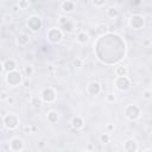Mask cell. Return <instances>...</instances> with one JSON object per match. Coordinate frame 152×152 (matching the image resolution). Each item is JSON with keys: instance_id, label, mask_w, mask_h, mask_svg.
<instances>
[{"instance_id": "30bf717a", "label": "cell", "mask_w": 152, "mask_h": 152, "mask_svg": "<svg viewBox=\"0 0 152 152\" xmlns=\"http://www.w3.org/2000/svg\"><path fill=\"white\" fill-rule=\"evenodd\" d=\"M10 148L12 151H21L24 148V141L20 138H12L10 140Z\"/></svg>"}, {"instance_id": "4dcf8cb0", "label": "cell", "mask_w": 152, "mask_h": 152, "mask_svg": "<svg viewBox=\"0 0 152 152\" xmlns=\"http://www.w3.org/2000/svg\"><path fill=\"white\" fill-rule=\"evenodd\" d=\"M144 97H145V99H147V100H148V99H150V97H151V91H150V90H146V91H145V93H144Z\"/></svg>"}, {"instance_id": "603a6c76", "label": "cell", "mask_w": 152, "mask_h": 152, "mask_svg": "<svg viewBox=\"0 0 152 152\" xmlns=\"http://www.w3.org/2000/svg\"><path fill=\"white\" fill-rule=\"evenodd\" d=\"M42 99H38V97H32V100H31V104L33 106V107H40L42 106Z\"/></svg>"}, {"instance_id": "ffe728a7", "label": "cell", "mask_w": 152, "mask_h": 152, "mask_svg": "<svg viewBox=\"0 0 152 152\" xmlns=\"http://www.w3.org/2000/svg\"><path fill=\"white\" fill-rule=\"evenodd\" d=\"M107 15L109 18H116L119 15V10L116 7H109L107 10Z\"/></svg>"}, {"instance_id": "52a82bcc", "label": "cell", "mask_w": 152, "mask_h": 152, "mask_svg": "<svg viewBox=\"0 0 152 152\" xmlns=\"http://www.w3.org/2000/svg\"><path fill=\"white\" fill-rule=\"evenodd\" d=\"M56 100V91L53 90V88L48 87L44 88L42 90V101L46 102V103H52Z\"/></svg>"}, {"instance_id": "83f0119b", "label": "cell", "mask_w": 152, "mask_h": 152, "mask_svg": "<svg viewBox=\"0 0 152 152\" xmlns=\"http://www.w3.org/2000/svg\"><path fill=\"white\" fill-rule=\"evenodd\" d=\"M25 72H26V75H31L32 74V66L31 65L25 66Z\"/></svg>"}, {"instance_id": "44dd1931", "label": "cell", "mask_w": 152, "mask_h": 152, "mask_svg": "<svg viewBox=\"0 0 152 152\" xmlns=\"http://www.w3.org/2000/svg\"><path fill=\"white\" fill-rule=\"evenodd\" d=\"M115 74H116V76H125V75H127V69H126L125 66L119 65V66L115 69Z\"/></svg>"}, {"instance_id": "9c48e42d", "label": "cell", "mask_w": 152, "mask_h": 152, "mask_svg": "<svg viewBox=\"0 0 152 152\" xmlns=\"http://www.w3.org/2000/svg\"><path fill=\"white\" fill-rule=\"evenodd\" d=\"M59 25L63 28L64 32H72L75 28V24L70 18L66 17H61L59 18Z\"/></svg>"}, {"instance_id": "3957f363", "label": "cell", "mask_w": 152, "mask_h": 152, "mask_svg": "<svg viewBox=\"0 0 152 152\" xmlns=\"http://www.w3.org/2000/svg\"><path fill=\"white\" fill-rule=\"evenodd\" d=\"M46 36H48L49 42H51L52 44H57V43H59L63 39V31L59 30V28L53 27V28H50L48 31Z\"/></svg>"}, {"instance_id": "cb8c5ba5", "label": "cell", "mask_w": 152, "mask_h": 152, "mask_svg": "<svg viewBox=\"0 0 152 152\" xmlns=\"http://www.w3.org/2000/svg\"><path fill=\"white\" fill-rule=\"evenodd\" d=\"M100 140H101V142H102V144H107V142H109V135H108L107 133H104V134H101V137H100Z\"/></svg>"}, {"instance_id": "d4e9b609", "label": "cell", "mask_w": 152, "mask_h": 152, "mask_svg": "<svg viewBox=\"0 0 152 152\" xmlns=\"http://www.w3.org/2000/svg\"><path fill=\"white\" fill-rule=\"evenodd\" d=\"M91 2H93L94 6H96V7H101V6L104 5L106 0H91Z\"/></svg>"}, {"instance_id": "7a4b0ae2", "label": "cell", "mask_w": 152, "mask_h": 152, "mask_svg": "<svg viewBox=\"0 0 152 152\" xmlns=\"http://www.w3.org/2000/svg\"><path fill=\"white\" fill-rule=\"evenodd\" d=\"M4 125H5V127L6 128H8V129H14V128H17L18 127V125H19V118L15 115V114H6L5 116H4Z\"/></svg>"}, {"instance_id": "7402d4cb", "label": "cell", "mask_w": 152, "mask_h": 152, "mask_svg": "<svg viewBox=\"0 0 152 152\" xmlns=\"http://www.w3.org/2000/svg\"><path fill=\"white\" fill-rule=\"evenodd\" d=\"M17 5L19 6V8H20V10H26V8L28 7L30 2H28V0H19Z\"/></svg>"}, {"instance_id": "d6a6232c", "label": "cell", "mask_w": 152, "mask_h": 152, "mask_svg": "<svg viewBox=\"0 0 152 152\" xmlns=\"http://www.w3.org/2000/svg\"><path fill=\"white\" fill-rule=\"evenodd\" d=\"M19 10H20V8H19V6H18V5H15V6L13 7V12H15V13H17Z\"/></svg>"}, {"instance_id": "4316f807", "label": "cell", "mask_w": 152, "mask_h": 152, "mask_svg": "<svg viewBox=\"0 0 152 152\" xmlns=\"http://www.w3.org/2000/svg\"><path fill=\"white\" fill-rule=\"evenodd\" d=\"M74 65H75V66H77V68L82 66V59H80V58H76V59L74 61Z\"/></svg>"}, {"instance_id": "5bb4252c", "label": "cell", "mask_w": 152, "mask_h": 152, "mask_svg": "<svg viewBox=\"0 0 152 152\" xmlns=\"http://www.w3.org/2000/svg\"><path fill=\"white\" fill-rule=\"evenodd\" d=\"M83 125H84V121H83V119L81 118V116H74L72 119H71V126L75 128V129H80V128H82L83 127Z\"/></svg>"}, {"instance_id": "e0dca14e", "label": "cell", "mask_w": 152, "mask_h": 152, "mask_svg": "<svg viewBox=\"0 0 152 152\" xmlns=\"http://www.w3.org/2000/svg\"><path fill=\"white\" fill-rule=\"evenodd\" d=\"M28 43V36L26 33H19L17 36V44L20 46H25Z\"/></svg>"}, {"instance_id": "ac0fdd59", "label": "cell", "mask_w": 152, "mask_h": 152, "mask_svg": "<svg viewBox=\"0 0 152 152\" xmlns=\"http://www.w3.org/2000/svg\"><path fill=\"white\" fill-rule=\"evenodd\" d=\"M95 31H96V33H97L99 36H103V34H106V32L108 31V26H107V24H103V23L97 24L96 27H95Z\"/></svg>"}, {"instance_id": "6da1fadb", "label": "cell", "mask_w": 152, "mask_h": 152, "mask_svg": "<svg viewBox=\"0 0 152 152\" xmlns=\"http://www.w3.org/2000/svg\"><path fill=\"white\" fill-rule=\"evenodd\" d=\"M21 81H23L21 72H19L17 69L12 70V71H8L7 75H6V82L10 87H17L21 83Z\"/></svg>"}, {"instance_id": "f1b7e54d", "label": "cell", "mask_w": 152, "mask_h": 152, "mask_svg": "<svg viewBox=\"0 0 152 152\" xmlns=\"http://www.w3.org/2000/svg\"><path fill=\"white\" fill-rule=\"evenodd\" d=\"M114 100H115V96L113 94H108L107 95V101L108 102H114Z\"/></svg>"}, {"instance_id": "277c9868", "label": "cell", "mask_w": 152, "mask_h": 152, "mask_svg": "<svg viewBox=\"0 0 152 152\" xmlns=\"http://www.w3.org/2000/svg\"><path fill=\"white\" fill-rule=\"evenodd\" d=\"M124 113H125V116L127 119H129V120H137L140 116V109L135 104H128V106H126Z\"/></svg>"}, {"instance_id": "7c38bea8", "label": "cell", "mask_w": 152, "mask_h": 152, "mask_svg": "<svg viewBox=\"0 0 152 152\" xmlns=\"http://www.w3.org/2000/svg\"><path fill=\"white\" fill-rule=\"evenodd\" d=\"M124 150L127 151V152H135V151H138V144H137V141L133 140V139L126 140V142L124 145Z\"/></svg>"}, {"instance_id": "ba28073f", "label": "cell", "mask_w": 152, "mask_h": 152, "mask_svg": "<svg viewBox=\"0 0 152 152\" xmlns=\"http://www.w3.org/2000/svg\"><path fill=\"white\" fill-rule=\"evenodd\" d=\"M144 24H145V19H144V17L140 15V14H133V15L129 18V26H131L132 28H134V30H140V28H142Z\"/></svg>"}, {"instance_id": "1f68e13d", "label": "cell", "mask_w": 152, "mask_h": 152, "mask_svg": "<svg viewBox=\"0 0 152 152\" xmlns=\"http://www.w3.org/2000/svg\"><path fill=\"white\" fill-rule=\"evenodd\" d=\"M0 97H1V99H7V93H6V91H2L1 95H0Z\"/></svg>"}, {"instance_id": "5b68a950", "label": "cell", "mask_w": 152, "mask_h": 152, "mask_svg": "<svg viewBox=\"0 0 152 152\" xmlns=\"http://www.w3.org/2000/svg\"><path fill=\"white\" fill-rule=\"evenodd\" d=\"M114 84H115V88L118 90L124 91V90H127L129 88L131 81L126 75L125 76H116V78L114 80Z\"/></svg>"}, {"instance_id": "8fae6325", "label": "cell", "mask_w": 152, "mask_h": 152, "mask_svg": "<svg viewBox=\"0 0 152 152\" xmlns=\"http://www.w3.org/2000/svg\"><path fill=\"white\" fill-rule=\"evenodd\" d=\"M87 91H88V94H90L93 96L99 95L101 93V84L99 82H95V81L94 82H90L88 84V87H87Z\"/></svg>"}, {"instance_id": "d6986e66", "label": "cell", "mask_w": 152, "mask_h": 152, "mask_svg": "<svg viewBox=\"0 0 152 152\" xmlns=\"http://www.w3.org/2000/svg\"><path fill=\"white\" fill-rule=\"evenodd\" d=\"M46 118H48V121H49L50 124H55V122H57V120H58V114H57V112H55V110H50V112L48 113Z\"/></svg>"}, {"instance_id": "2e32d148", "label": "cell", "mask_w": 152, "mask_h": 152, "mask_svg": "<svg viewBox=\"0 0 152 152\" xmlns=\"http://www.w3.org/2000/svg\"><path fill=\"white\" fill-rule=\"evenodd\" d=\"M2 64H4V70H6L7 72L17 69V63H15L14 59H7V61H6L5 63H2Z\"/></svg>"}, {"instance_id": "9a60e30c", "label": "cell", "mask_w": 152, "mask_h": 152, "mask_svg": "<svg viewBox=\"0 0 152 152\" xmlns=\"http://www.w3.org/2000/svg\"><path fill=\"white\" fill-rule=\"evenodd\" d=\"M76 40L80 43V44H87L89 42V34L84 31L82 32H78L77 36H76Z\"/></svg>"}, {"instance_id": "484cf974", "label": "cell", "mask_w": 152, "mask_h": 152, "mask_svg": "<svg viewBox=\"0 0 152 152\" xmlns=\"http://www.w3.org/2000/svg\"><path fill=\"white\" fill-rule=\"evenodd\" d=\"M4 23H6V24H8V23H11L12 21V19H13V17L11 15V14H4Z\"/></svg>"}, {"instance_id": "e575fe53", "label": "cell", "mask_w": 152, "mask_h": 152, "mask_svg": "<svg viewBox=\"0 0 152 152\" xmlns=\"http://www.w3.org/2000/svg\"><path fill=\"white\" fill-rule=\"evenodd\" d=\"M107 128H108L109 131H112V129H114V126H112V125H108V126H107Z\"/></svg>"}, {"instance_id": "f546056e", "label": "cell", "mask_w": 152, "mask_h": 152, "mask_svg": "<svg viewBox=\"0 0 152 152\" xmlns=\"http://www.w3.org/2000/svg\"><path fill=\"white\" fill-rule=\"evenodd\" d=\"M24 133H25V134L31 133V126H25V127H24Z\"/></svg>"}, {"instance_id": "836d02e7", "label": "cell", "mask_w": 152, "mask_h": 152, "mask_svg": "<svg viewBox=\"0 0 152 152\" xmlns=\"http://www.w3.org/2000/svg\"><path fill=\"white\" fill-rule=\"evenodd\" d=\"M2 70H4V64H2L1 62H0V74L2 72Z\"/></svg>"}, {"instance_id": "4fadbf2b", "label": "cell", "mask_w": 152, "mask_h": 152, "mask_svg": "<svg viewBox=\"0 0 152 152\" xmlns=\"http://www.w3.org/2000/svg\"><path fill=\"white\" fill-rule=\"evenodd\" d=\"M61 8H62L64 12L70 13V12H72V11L75 10V4H74L72 1H70V0H65V1H63V2L61 4Z\"/></svg>"}, {"instance_id": "8992f818", "label": "cell", "mask_w": 152, "mask_h": 152, "mask_svg": "<svg viewBox=\"0 0 152 152\" xmlns=\"http://www.w3.org/2000/svg\"><path fill=\"white\" fill-rule=\"evenodd\" d=\"M27 26H28V28L32 31V32H38L40 28H42V25H43V23H42V19H40V17H38V15H31L28 19H27Z\"/></svg>"}]
</instances>
